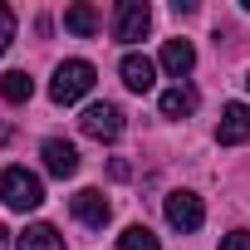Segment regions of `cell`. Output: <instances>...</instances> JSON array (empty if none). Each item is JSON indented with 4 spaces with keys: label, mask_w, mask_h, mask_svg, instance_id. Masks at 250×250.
Listing matches in <instances>:
<instances>
[{
    "label": "cell",
    "mask_w": 250,
    "mask_h": 250,
    "mask_svg": "<svg viewBox=\"0 0 250 250\" xmlns=\"http://www.w3.org/2000/svg\"><path fill=\"white\" fill-rule=\"evenodd\" d=\"M0 201H5L10 211H40L44 206V187H40L35 172L5 167V172H0Z\"/></svg>",
    "instance_id": "1"
},
{
    "label": "cell",
    "mask_w": 250,
    "mask_h": 250,
    "mask_svg": "<svg viewBox=\"0 0 250 250\" xmlns=\"http://www.w3.org/2000/svg\"><path fill=\"white\" fill-rule=\"evenodd\" d=\"M93 79H98V69H93L88 59H64V64L54 69V79H49V98H54V103H79V98L93 88Z\"/></svg>",
    "instance_id": "2"
},
{
    "label": "cell",
    "mask_w": 250,
    "mask_h": 250,
    "mask_svg": "<svg viewBox=\"0 0 250 250\" xmlns=\"http://www.w3.org/2000/svg\"><path fill=\"white\" fill-rule=\"evenodd\" d=\"M147 30H152V5L147 0H123V5L113 10V35L123 44H138Z\"/></svg>",
    "instance_id": "3"
},
{
    "label": "cell",
    "mask_w": 250,
    "mask_h": 250,
    "mask_svg": "<svg viewBox=\"0 0 250 250\" xmlns=\"http://www.w3.org/2000/svg\"><path fill=\"white\" fill-rule=\"evenodd\" d=\"M79 128L88 138H98V143H118L123 138V108L118 103H88L83 118H79Z\"/></svg>",
    "instance_id": "4"
},
{
    "label": "cell",
    "mask_w": 250,
    "mask_h": 250,
    "mask_svg": "<svg viewBox=\"0 0 250 250\" xmlns=\"http://www.w3.org/2000/svg\"><path fill=\"white\" fill-rule=\"evenodd\" d=\"M216 143H221V147H240V143H250V103H226V108H221Z\"/></svg>",
    "instance_id": "5"
},
{
    "label": "cell",
    "mask_w": 250,
    "mask_h": 250,
    "mask_svg": "<svg viewBox=\"0 0 250 250\" xmlns=\"http://www.w3.org/2000/svg\"><path fill=\"white\" fill-rule=\"evenodd\" d=\"M167 221H172L177 230H201V221H206L201 196H196V191H172V196H167Z\"/></svg>",
    "instance_id": "6"
},
{
    "label": "cell",
    "mask_w": 250,
    "mask_h": 250,
    "mask_svg": "<svg viewBox=\"0 0 250 250\" xmlns=\"http://www.w3.org/2000/svg\"><path fill=\"white\" fill-rule=\"evenodd\" d=\"M74 216H79L83 226L103 230V226H108V216H113V206H108V196H103V191L83 187V191H74Z\"/></svg>",
    "instance_id": "7"
},
{
    "label": "cell",
    "mask_w": 250,
    "mask_h": 250,
    "mask_svg": "<svg viewBox=\"0 0 250 250\" xmlns=\"http://www.w3.org/2000/svg\"><path fill=\"white\" fill-rule=\"evenodd\" d=\"M40 157H44L49 177H59V182L79 172V152H74V143H64V138H49V143L40 147Z\"/></svg>",
    "instance_id": "8"
},
{
    "label": "cell",
    "mask_w": 250,
    "mask_h": 250,
    "mask_svg": "<svg viewBox=\"0 0 250 250\" xmlns=\"http://www.w3.org/2000/svg\"><path fill=\"white\" fill-rule=\"evenodd\" d=\"M118 74H123V83H128L133 93H147V88L157 83V64H152L147 54H123Z\"/></svg>",
    "instance_id": "9"
},
{
    "label": "cell",
    "mask_w": 250,
    "mask_h": 250,
    "mask_svg": "<svg viewBox=\"0 0 250 250\" xmlns=\"http://www.w3.org/2000/svg\"><path fill=\"white\" fill-rule=\"evenodd\" d=\"M157 64H162L172 79H187V74L196 69V49H191V40H167L162 54H157Z\"/></svg>",
    "instance_id": "10"
},
{
    "label": "cell",
    "mask_w": 250,
    "mask_h": 250,
    "mask_svg": "<svg viewBox=\"0 0 250 250\" xmlns=\"http://www.w3.org/2000/svg\"><path fill=\"white\" fill-rule=\"evenodd\" d=\"M196 103H201V93H196L191 83H172V88L157 98L162 118H191V113H196Z\"/></svg>",
    "instance_id": "11"
},
{
    "label": "cell",
    "mask_w": 250,
    "mask_h": 250,
    "mask_svg": "<svg viewBox=\"0 0 250 250\" xmlns=\"http://www.w3.org/2000/svg\"><path fill=\"white\" fill-rule=\"evenodd\" d=\"M15 245H20V250H64V235H59L54 226L35 221V226H25V235H15Z\"/></svg>",
    "instance_id": "12"
},
{
    "label": "cell",
    "mask_w": 250,
    "mask_h": 250,
    "mask_svg": "<svg viewBox=\"0 0 250 250\" xmlns=\"http://www.w3.org/2000/svg\"><path fill=\"white\" fill-rule=\"evenodd\" d=\"M64 30H69V35H79V40L98 35V10H93V5H83V0H79V5H69V10H64Z\"/></svg>",
    "instance_id": "13"
},
{
    "label": "cell",
    "mask_w": 250,
    "mask_h": 250,
    "mask_svg": "<svg viewBox=\"0 0 250 250\" xmlns=\"http://www.w3.org/2000/svg\"><path fill=\"white\" fill-rule=\"evenodd\" d=\"M30 93H35V79L25 69H10L5 79H0V98L5 103H30Z\"/></svg>",
    "instance_id": "14"
},
{
    "label": "cell",
    "mask_w": 250,
    "mask_h": 250,
    "mask_svg": "<svg viewBox=\"0 0 250 250\" xmlns=\"http://www.w3.org/2000/svg\"><path fill=\"white\" fill-rule=\"evenodd\" d=\"M118 250H162V245H157V235L147 226H128V230L118 235Z\"/></svg>",
    "instance_id": "15"
},
{
    "label": "cell",
    "mask_w": 250,
    "mask_h": 250,
    "mask_svg": "<svg viewBox=\"0 0 250 250\" xmlns=\"http://www.w3.org/2000/svg\"><path fill=\"white\" fill-rule=\"evenodd\" d=\"M10 40H15V10H10V5H0V54L10 49Z\"/></svg>",
    "instance_id": "16"
},
{
    "label": "cell",
    "mask_w": 250,
    "mask_h": 250,
    "mask_svg": "<svg viewBox=\"0 0 250 250\" xmlns=\"http://www.w3.org/2000/svg\"><path fill=\"white\" fill-rule=\"evenodd\" d=\"M221 250H250V230L240 226V230H230V235H221Z\"/></svg>",
    "instance_id": "17"
},
{
    "label": "cell",
    "mask_w": 250,
    "mask_h": 250,
    "mask_svg": "<svg viewBox=\"0 0 250 250\" xmlns=\"http://www.w3.org/2000/svg\"><path fill=\"white\" fill-rule=\"evenodd\" d=\"M0 250H10V230L5 226H0Z\"/></svg>",
    "instance_id": "18"
},
{
    "label": "cell",
    "mask_w": 250,
    "mask_h": 250,
    "mask_svg": "<svg viewBox=\"0 0 250 250\" xmlns=\"http://www.w3.org/2000/svg\"><path fill=\"white\" fill-rule=\"evenodd\" d=\"M245 88H250V74H245Z\"/></svg>",
    "instance_id": "19"
}]
</instances>
